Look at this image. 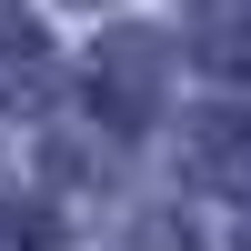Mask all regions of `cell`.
<instances>
[{"mask_svg":"<svg viewBox=\"0 0 251 251\" xmlns=\"http://www.w3.org/2000/svg\"><path fill=\"white\" fill-rule=\"evenodd\" d=\"M91 100H100V121H111V131H141V121H151V100H161V50H151V40H100V60H91Z\"/></svg>","mask_w":251,"mask_h":251,"instance_id":"obj_1","label":"cell"},{"mask_svg":"<svg viewBox=\"0 0 251 251\" xmlns=\"http://www.w3.org/2000/svg\"><path fill=\"white\" fill-rule=\"evenodd\" d=\"M50 91H60V50L40 40L20 0H0V111H40Z\"/></svg>","mask_w":251,"mask_h":251,"instance_id":"obj_2","label":"cell"},{"mask_svg":"<svg viewBox=\"0 0 251 251\" xmlns=\"http://www.w3.org/2000/svg\"><path fill=\"white\" fill-rule=\"evenodd\" d=\"M191 171H201V191H231L251 201V111H211L191 131Z\"/></svg>","mask_w":251,"mask_h":251,"instance_id":"obj_3","label":"cell"},{"mask_svg":"<svg viewBox=\"0 0 251 251\" xmlns=\"http://www.w3.org/2000/svg\"><path fill=\"white\" fill-rule=\"evenodd\" d=\"M201 50H211V71L251 80V0H211V10H201Z\"/></svg>","mask_w":251,"mask_h":251,"instance_id":"obj_4","label":"cell"}]
</instances>
